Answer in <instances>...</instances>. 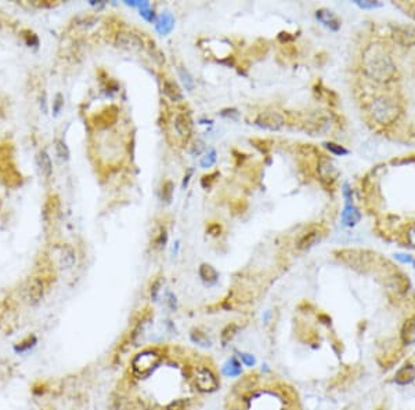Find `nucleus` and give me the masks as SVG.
Returning <instances> with one entry per match:
<instances>
[{"mask_svg":"<svg viewBox=\"0 0 415 410\" xmlns=\"http://www.w3.org/2000/svg\"><path fill=\"white\" fill-rule=\"evenodd\" d=\"M363 69L370 79L378 83H388L396 75L391 54L379 43L370 44L363 53Z\"/></svg>","mask_w":415,"mask_h":410,"instance_id":"1","label":"nucleus"},{"mask_svg":"<svg viewBox=\"0 0 415 410\" xmlns=\"http://www.w3.org/2000/svg\"><path fill=\"white\" fill-rule=\"evenodd\" d=\"M162 354L157 348H147L138 352L132 359V373L134 377L145 380L158 370L162 363Z\"/></svg>","mask_w":415,"mask_h":410,"instance_id":"2","label":"nucleus"},{"mask_svg":"<svg viewBox=\"0 0 415 410\" xmlns=\"http://www.w3.org/2000/svg\"><path fill=\"white\" fill-rule=\"evenodd\" d=\"M371 113H372V117L380 124H392L399 119L401 109L399 104L396 103V100L388 96H382L372 101Z\"/></svg>","mask_w":415,"mask_h":410,"instance_id":"3","label":"nucleus"},{"mask_svg":"<svg viewBox=\"0 0 415 410\" xmlns=\"http://www.w3.org/2000/svg\"><path fill=\"white\" fill-rule=\"evenodd\" d=\"M191 376H193L195 388L202 394H213L220 387L219 377L212 370V367L205 366V365H197V366H194Z\"/></svg>","mask_w":415,"mask_h":410,"instance_id":"4","label":"nucleus"},{"mask_svg":"<svg viewBox=\"0 0 415 410\" xmlns=\"http://www.w3.org/2000/svg\"><path fill=\"white\" fill-rule=\"evenodd\" d=\"M255 124L264 130L277 132L284 126V116L277 111H264L257 115L255 119Z\"/></svg>","mask_w":415,"mask_h":410,"instance_id":"5","label":"nucleus"},{"mask_svg":"<svg viewBox=\"0 0 415 410\" xmlns=\"http://www.w3.org/2000/svg\"><path fill=\"white\" fill-rule=\"evenodd\" d=\"M115 43L121 49L130 50V51H141L145 47L143 39L132 32H119L115 38Z\"/></svg>","mask_w":415,"mask_h":410,"instance_id":"6","label":"nucleus"},{"mask_svg":"<svg viewBox=\"0 0 415 410\" xmlns=\"http://www.w3.org/2000/svg\"><path fill=\"white\" fill-rule=\"evenodd\" d=\"M317 171H318V176H320L321 182L325 184V185H332L336 181V178H338V176H339L338 169H336L335 165L328 157H320Z\"/></svg>","mask_w":415,"mask_h":410,"instance_id":"7","label":"nucleus"},{"mask_svg":"<svg viewBox=\"0 0 415 410\" xmlns=\"http://www.w3.org/2000/svg\"><path fill=\"white\" fill-rule=\"evenodd\" d=\"M174 129H176L179 136L187 141L193 134V120H191L190 115L183 112L177 113L174 117Z\"/></svg>","mask_w":415,"mask_h":410,"instance_id":"8","label":"nucleus"},{"mask_svg":"<svg viewBox=\"0 0 415 410\" xmlns=\"http://www.w3.org/2000/svg\"><path fill=\"white\" fill-rule=\"evenodd\" d=\"M322 236H324V234H322V231L320 228H313V230L305 232L301 239L298 240L297 247L299 250L310 249L317 242H320L322 239Z\"/></svg>","mask_w":415,"mask_h":410,"instance_id":"9","label":"nucleus"},{"mask_svg":"<svg viewBox=\"0 0 415 410\" xmlns=\"http://www.w3.org/2000/svg\"><path fill=\"white\" fill-rule=\"evenodd\" d=\"M415 380V366L411 363H405L395 374V383L399 386H408Z\"/></svg>","mask_w":415,"mask_h":410,"instance_id":"10","label":"nucleus"},{"mask_svg":"<svg viewBox=\"0 0 415 410\" xmlns=\"http://www.w3.org/2000/svg\"><path fill=\"white\" fill-rule=\"evenodd\" d=\"M316 17H317V20L320 21L324 26L330 28L331 30H338L339 28H341V21L338 20V17H336L332 11L325 10V9L317 10Z\"/></svg>","mask_w":415,"mask_h":410,"instance_id":"11","label":"nucleus"},{"mask_svg":"<svg viewBox=\"0 0 415 410\" xmlns=\"http://www.w3.org/2000/svg\"><path fill=\"white\" fill-rule=\"evenodd\" d=\"M361 220V213L353 203H346L342 211V223L346 227H354Z\"/></svg>","mask_w":415,"mask_h":410,"instance_id":"12","label":"nucleus"},{"mask_svg":"<svg viewBox=\"0 0 415 410\" xmlns=\"http://www.w3.org/2000/svg\"><path fill=\"white\" fill-rule=\"evenodd\" d=\"M162 90L163 93H165V96L168 98H170V100L174 101V103L183 101V93H182V90H180V87H179L177 84L174 83V82H172V80L163 79Z\"/></svg>","mask_w":415,"mask_h":410,"instance_id":"13","label":"nucleus"},{"mask_svg":"<svg viewBox=\"0 0 415 410\" xmlns=\"http://www.w3.org/2000/svg\"><path fill=\"white\" fill-rule=\"evenodd\" d=\"M242 363L241 361H238L235 357H231L230 359L224 362V365L222 366L223 376L226 377H238L241 376L242 373Z\"/></svg>","mask_w":415,"mask_h":410,"instance_id":"14","label":"nucleus"},{"mask_svg":"<svg viewBox=\"0 0 415 410\" xmlns=\"http://www.w3.org/2000/svg\"><path fill=\"white\" fill-rule=\"evenodd\" d=\"M43 292H45V279L40 276H35L29 283V298L32 303L39 301L43 297Z\"/></svg>","mask_w":415,"mask_h":410,"instance_id":"15","label":"nucleus"},{"mask_svg":"<svg viewBox=\"0 0 415 410\" xmlns=\"http://www.w3.org/2000/svg\"><path fill=\"white\" fill-rule=\"evenodd\" d=\"M401 341L405 345H412L415 344V318L407 319L401 329Z\"/></svg>","mask_w":415,"mask_h":410,"instance_id":"16","label":"nucleus"},{"mask_svg":"<svg viewBox=\"0 0 415 410\" xmlns=\"http://www.w3.org/2000/svg\"><path fill=\"white\" fill-rule=\"evenodd\" d=\"M198 273H199V278L202 279V282L205 285H209V286H211V285H215L218 282L219 279L218 271L213 268L212 265H209V264H202V265L199 267Z\"/></svg>","mask_w":415,"mask_h":410,"instance_id":"17","label":"nucleus"},{"mask_svg":"<svg viewBox=\"0 0 415 410\" xmlns=\"http://www.w3.org/2000/svg\"><path fill=\"white\" fill-rule=\"evenodd\" d=\"M61 268H71L75 264V251L69 246H63L58 254Z\"/></svg>","mask_w":415,"mask_h":410,"instance_id":"18","label":"nucleus"},{"mask_svg":"<svg viewBox=\"0 0 415 410\" xmlns=\"http://www.w3.org/2000/svg\"><path fill=\"white\" fill-rule=\"evenodd\" d=\"M36 162H38V166H39L40 173L43 174L46 180L51 176L53 173V167H51V161H50L49 155L46 153L45 151H42L38 153V157H36Z\"/></svg>","mask_w":415,"mask_h":410,"instance_id":"19","label":"nucleus"},{"mask_svg":"<svg viewBox=\"0 0 415 410\" xmlns=\"http://www.w3.org/2000/svg\"><path fill=\"white\" fill-rule=\"evenodd\" d=\"M173 25H174V20H173L172 14L163 13L159 15L158 21H157V30L161 35H168L173 29Z\"/></svg>","mask_w":415,"mask_h":410,"instance_id":"20","label":"nucleus"},{"mask_svg":"<svg viewBox=\"0 0 415 410\" xmlns=\"http://www.w3.org/2000/svg\"><path fill=\"white\" fill-rule=\"evenodd\" d=\"M45 217L47 220H54L55 215L58 214L60 210V202L57 196H50L47 203H46V209H45Z\"/></svg>","mask_w":415,"mask_h":410,"instance_id":"21","label":"nucleus"},{"mask_svg":"<svg viewBox=\"0 0 415 410\" xmlns=\"http://www.w3.org/2000/svg\"><path fill=\"white\" fill-rule=\"evenodd\" d=\"M238 329L240 327H238L237 323H228L227 326L223 329L222 333H220V342H222V345H227L228 342L231 341L238 333Z\"/></svg>","mask_w":415,"mask_h":410,"instance_id":"22","label":"nucleus"},{"mask_svg":"<svg viewBox=\"0 0 415 410\" xmlns=\"http://www.w3.org/2000/svg\"><path fill=\"white\" fill-rule=\"evenodd\" d=\"M190 338H191V341L201 345V347H211V340H209L208 334L201 332L199 329H194L193 332L190 333Z\"/></svg>","mask_w":415,"mask_h":410,"instance_id":"23","label":"nucleus"},{"mask_svg":"<svg viewBox=\"0 0 415 410\" xmlns=\"http://www.w3.org/2000/svg\"><path fill=\"white\" fill-rule=\"evenodd\" d=\"M177 74L180 76V79H182V82H183L184 87L187 88L188 91H193L194 87H195V80L191 76V74L188 72L187 69L183 68V67H179Z\"/></svg>","mask_w":415,"mask_h":410,"instance_id":"24","label":"nucleus"},{"mask_svg":"<svg viewBox=\"0 0 415 410\" xmlns=\"http://www.w3.org/2000/svg\"><path fill=\"white\" fill-rule=\"evenodd\" d=\"M100 116L103 117V120L97 123V124L104 123V126H109V124H112V123L116 120V117H118V109L115 107H109L107 108L105 111H103V113H101Z\"/></svg>","mask_w":415,"mask_h":410,"instance_id":"25","label":"nucleus"},{"mask_svg":"<svg viewBox=\"0 0 415 410\" xmlns=\"http://www.w3.org/2000/svg\"><path fill=\"white\" fill-rule=\"evenodd\" d=\"M173 191H174V185H173L172 181H165L161 186V199L165 203H170L173 196Z\"/></svg>","mask_w":415,"mask_h":410,"instance_id":"26","label":"nucleus"},{"mask_svg":"<svg viewBox=\"0 0 415 410\" xmlns=\"http://www.w3.org/2000/svg\"><path fill=\"white\" fill-rule=\"evenodd\" d=\"M36 342H38V338H36V337L35 336L28 337V340H25V341L20 342L18 345H15L14 351L17 352V354H25V352L31 351V350L36 345Z\"/></svg>","mask_w":415,"mask_h":410,"instance_id":"27","label":"nucleus"},{"mask_svg":"<svg viewBox=\"0 0 415 410\" xmlns=\"http://www.w3.org/2000/svg\"><path fill=\"white\" fill-rule=\"evenodd\" d=\"M190 407H191V400L187 398H180V399L172 400L166 406V410H190Z\"/></svg>","mask_w":415,"mask_h":410,"instance_id":"28","label":"nucleus"},{"mask_svg":"<svg viewBox=\"0 0 415 410\" xmlns=\"http://www.w3.org/2000/svg\"><path fill=\"white\" fill-rule=\"evenodd\" d=\"M166 242H168V230H166L165 227H161L159 234L157 235V238L154 239V247L162 249V247H165Z\"/></svg>","mask_w":415,"mask_h":410,"instance_id":"29","label":"nucleus"},{"mask_svg":"<svg viewBox=\"0 0 415 410\" xmlns=\"http://www.w3.org/2000/svg\"><path fill=\"white\" fill-rule=\"evenodd\" d=\"M324 147L331 152V153L338 155V156H343V155H347V153H349V151H347L346 148H343L342 145H339V144H335V142H325Z\"/></svg>","mask_w":415,"mask_h":410,"instance_id":"30","label":"nucleus"},{"mask_svg":"<svg viewBox=\"0 0 415 410\" xmlns=\"http://www.w3.org/2000/svg\"><path fill=\"white\" fill-rule=\"evenodd\" d=\"M216 159H218V156H216V151H215V149H211V151L208 152L206 155L201 159V166H202L203 169L212 167L213 165L216 163Z\"/></svg>","mask_w":415,"mask_h":410,"instance_id":"31","label":"nucleus"},{"mask_svg":"<svg viewBox=\"0 0 415 410\" xmlns=\"http://www.w3.org/2000/svg\"><path fill=\"white\" fill-rule=\"evenodd\" d=\"M138 6H140V14L143 15L145 20L149 21H153L154 20V10H151V7H150V3L149 2H143V3H138Z\"/></svg>","mask_w":415,"mask_h":410,"instance_id":"32","label":"nucleus"},{"mask_svg":"<svg viewBox=\"0 0 415 410\" xmlns=\"http://www.w3.org/2000/svg\"><path fill=\"white\" fill-rule=\"evenodd\" d=\"M240 361H241L242 365H245L248 367H253L256 365V359L253 357L252 354H247V352H240Z\"/></svg>","mask_w":415,"mask_h":410,"instance_id":"33","label":"nucleus"},{"mask_svg":"<svg viewBox=\"0 0 415 410\" xmlns=\"http://www.w3.org/2000/svg\"><path fill=\"white\" fill-rule=\"evenodd\" d=\"M55 149H57V155H58L61 159H64V161L68 159L69 151H68V148H67V145L64 144V141L57 140V141H55Z\"/></svg>","mask_w":415,"mask_h":410,"instance_id":"34","label":"nucleus"},{"mask_svg":"<svg viewBox=\"0 0 415 410\" xmlns=\"http://www.w3.org/2000/svg\"><path fill=\"white\" fill-rule=\"evenodd\" d=\"M356 5L359 6V7H361V9H376V7H380V3L379 2H360V0H357Z\"/></svg>","mask_w":415,"mask_h":410,"instance_id":"35","label":"nucleus"},{"mask_svg":"<svg viewBox=\"0 0 415 410\" xmlns=\"http://www.w3.org/2000/svg\"><path fill=\"white\" fill-rule=\"evenodd\" d=\"M159 288H161V279H157V280L153 283V286H151V298H153L154 301L158 300Z\"/></svg>","mask_w":415,"mask_h":410,"instance_id":"36","label":"nucleus"},{"mask_svg":"<svg viewBox=\"0 0 415 410\" xmlns=\"http://www.w3.org/2000/svg\"><path fill=\"white\" fill-rule=\"evenodd\" d=\"M395 259L397 260V261H400V263H403V264H411V263H414V264H415L414 259H412L411 256H408V254L397 253V254H395Z\"/></svg>","mask_w":415,"mask_h":410,"instance_id":"37","label":"nucleus"},{"mask_svg":"<svg viewBox=\"0 0 415 410\" xmlns=\"http://www.w3.org/2000/svg\"><path fill=\"white\" fill-rule=\"evenodd\" d=\"M166 298H168V305L170 309H176V307H177V301H176V296L173 293H170V292H168L166 293Z\"/></svg>","mask_w":415,"mask_h":410,"instance_id":"38","label":"nucleus"},{"mask_svg":"<svg viewBox=\"0 0 415 410\" xmlns=\"http://www.w3.org/2000/svg\"><path fill=\"white\" fill-rule=\"evenodd\" d=\"M208 232L211 235H213V236H218V235H220V232H222V227L219 224H211L208 227Z\"/></svg>","mask_w":415,"mask_h":410,"instance_id":"39","label":"nucleus"},{"mask_svg":"<svg viewBox=\"0 0 415 410\" xmlns=\"http://www.w3.org/2000/svg\"><path fill=\"white\" fill-rule=\"evenodd\" d=\"M343 195H345V198H346V203H351V199H353V196H351V190L349 188V185H347V184H345V185H343Z\"/></svg>","mask_w":415,"mask_h":410,"instance_id":"40","label":"nucleus"},{"mask_svg":"<svg viewBox=\"0 0 415 410\" xmlns=\"http://www.w3.org/2000/svg\"><path fill=\"white\" fill-rule=\"evenodd\" d=\"M407 240H408V243H410L411 247H414L415 249V228H411V230L408 231V234H407Z\"/></svg>","mask_w":415,"mask_h":410,"instance_id":"41","label":"nucleus"},{"mask_svg":"<svg viewBox=\"0 0 415 410\" xmlns=\"http://www.w3.org/2000/svg\"><path fill=\"white\" fill-rule=\"evenodd\" d=\"M203 149V142L202 141H198L197 144H195V147L193 148V153L195 155V153H201V151Z\"/></svg>","mask_w":415,"mask_h":410,"instance_id":"42","label":"nucleus"},{"mask_svg":"<svg viewBox=\"0 0 415 410\" xmlns=\"http://www.w3.org/2000/svg\"><path fill=\"white\" fill-rule=\"evenodd\" d=\"M232 410H247V409H244V407H234Z\"/></svg>","mask_w":415,"mask_h":410,"instance_id":"43","label":"nucleus"},{"mask_svg":"<svg viewBox=\"0 0 415 410\" xmlns=\"http://www.w3.org/2000/svg\"><path fill=\"white\" fill-rule=\"evenodd\" d=\"M280 410H289V409H285V407H284V409H280Z\"/></svg>","mask_w":415,"mask_h":410,"instance_id":"44","label":"nucleus"}]
</instances>
